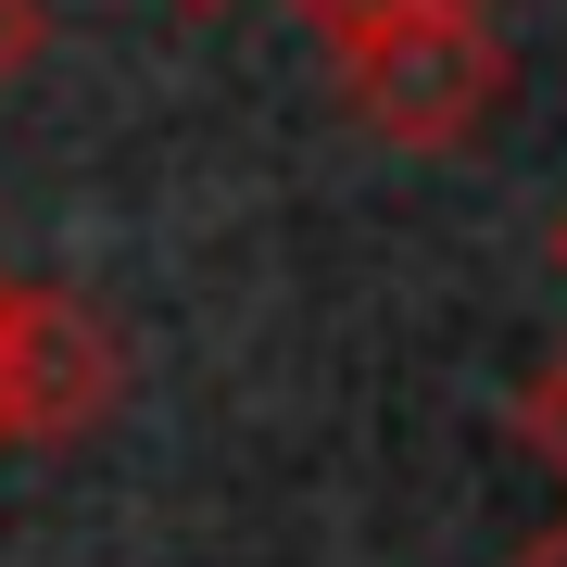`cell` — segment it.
I'll use <instances>...</instances> for the list:
<instances>
[{
  "instance_id": "6da1fadb",
  "label": "cell",
  "mask_w": 567,
  "mask_h": 567,
  "mask_svg": "<svg viewBox=\"0 0 567 567\" xmlns=\"http://www.w3.org/2000/svg\"><path fill=\"white\" fill-rule=\"evenodd\" d=\"M341 102L404 152H454L505 114V39H492V13H416L391 39L341 51Z\"/></svg>"
},
{
  "instance_id": "7a4b0ae2",
  "label": "cell",
  "mask_w": 567,
  "mask_h": 567,
  "mask_svg": "<svg viewBox=\"0 0 567 567\" xmlns=\"http://www.w3.org/2000/svg\"><path fill=\"white\" fill-rule=\"evenodd\" d=\"M290 13H303L328 51H365V39H391V25H416V13H492V0H290Z\"/></svg>"
},
{
  "instance_id": "3957f363",
  "label": "cell",
  "mask_w": 567,
  "mask_h": 567,
  "mask_svg": "<svg viewBox=\"0 0 567 567\" xmlns=\"http://www.w3.org/2000/svg\"><path fill=\"white\" fill-rule=\"evenodd\" d=\"M25 341H39V278H0V454L25 442Z\"/></svg>"
},
{
  "instance_id": "277c9868",
  "label": "cell",
  "mask_w": 567,
  "mask_h": 567,
  "mask_svg": "<svg viewBox=\"0 0 567 567\" xmlns=\"http://www.w3.org/2000/svg\"><path fill=\"white\" fill-rule=\"evenodd\" d=\"M517 442L567 480V353H555V365H529V391H517Z\"/></svg>"
},
{
  "instance_id": "5b68a950",
  "label": "cell",
  "mask_w": 567,
  "mask_h": 567,
  "mask_svg": "<svg viewBox=\"0 0 567 567\" xmlns=\"http://www.w3.org/2000/svg\"><path fill=\"white\" fill-rule=\"evenodd\" d=\"M39 63V0H0V89Z\"/></svg>"
},
{
  "instance_id": "8992f818",
  "label": "cell",
  "mask_w": 567,
  "mask_h": 567,
  "mask_svg": "<svg viewBox=\"0 0 567 567\" xmlns=\"http://www.w3.org/2000/svg\"><path fill=\"white\" fill-rule=\"evenodd\" d=\"M517 567H567V517H555V529H543V543H529Z\"/></svg>"
},
{
  "instance_id": "52a82bcc",
  "label": "cell",
  "mask_w": 567,
  "mask_h": 567,
  "mask_svg": "<svg viewBox=\"0 0 567 567\" xmlns=\"http://www.w3.org/2000/svg\"><path fill=\"white\" fill-rule=\"evenodd\" d=\"M177 13H227V0H177Z\"/></svg>"
},
{
  "instance_id": "ba28073f",
  "label": "cell",
  "mask_w": 567,
  "mask_h": 567,
  "mask_svg": "<svg viewBox=\"0 0 567 567\" xmlns=\"http://www.w3.org/2000/svg\"><path fill=\"white\" fill-rule=\"evenodd\" d=\"M555 265H567V215H555Z\"/></svg>"
}]
</instances>
